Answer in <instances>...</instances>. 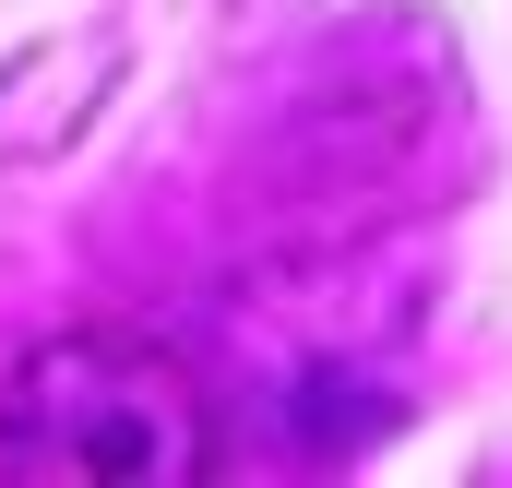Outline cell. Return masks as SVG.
<instances>
[{
  "instance_id": "cell-1",
  "label": "cell",
  "mask_w": 512,
  "mask_h": 488,
  "mask_svg": "<svg viewBox=\"0 0 512 488\" xmlns=\"http://www.w3.org/2000/svg\"><path fill=\"white\" fill-rule=\"evenodd\" d=\"M0 477H96V488L215 477L203 381L143 334H60L0 381Z\"/></svg>"
}]
</instances>
